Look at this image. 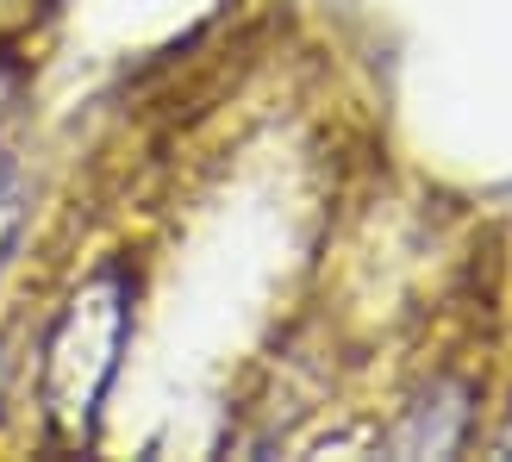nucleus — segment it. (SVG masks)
<instances>
[{
  "label": "nucleus",
  "instance_id": "nucleus-1",
  "mask_svg": "<svg viewBox=\"0 0 512 462\" xmlns=\"http://www.w3.org/2000/svg\"><path fill=\"white\" fill-rule=\"evenodd\" d=\"M463 400H469L463 388H431L413 413H406V425L394 431V450L400 456H450L463 444V425H469Z\"/></svg>",
  "mask_w": 512,
  "mask_h": 462
},
{
  "label": "nucleus",
  "instance_id": "nucleus-2",
  "mask_svg": "<svg viewBox=\"0 0 512 462\" xmlns=\"http://www.w3.org/2000/svg\"><path fill=\"white\" fill-rule=\"evenodd\" d=\"M500 456H512V419H506V431H500Z\"/></svg>",
  "mask_w": 512,
  "mask_h": 462
},
{
  "label": "nucleus",
  "instance_id": "nucleus-3",
  "mask_svg": "<svg viewBox=\"0 0 512 462\" xmlns=\"http://www.w3.org/2000/svg\"><path fill=\"white\" fill-rule=\"evenodd\" d=\"M0 188H7V169H0Z\"/></svg>",
  "mask_w": 512,
  "mask_h": 462
}]
</instances>
